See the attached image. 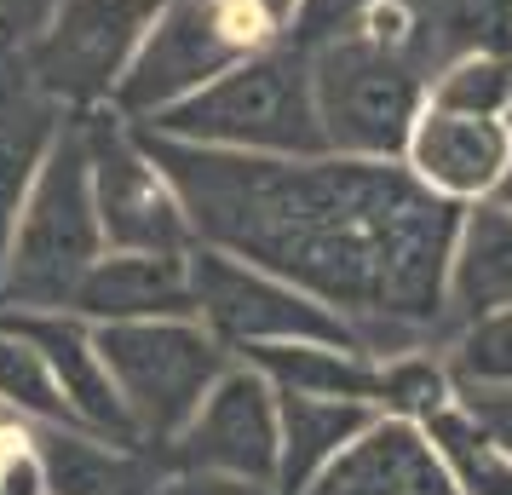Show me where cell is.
<instances>
[{"mask_svg":"<svg viewBox=\"0 0 512 495\" xmlns=\"http://www.w3.org/2000/svg\"><path fill=\"white\" fill-rule=\"evenodd\" d=\"M282 24H271L265 12L242 6V0H162L156 18L144 29L139 52L127 75L116 81L110 110L121 121H150L173 110L179 98L202 93L208 81L254 58L259 47H271Z\"/></svg>","mask_w":512,"mask_h":495,"instance_id":"4","label":"cell"},{"mask_svg":"<svg viewBox=\"0 0 512 495\" xmlns=\"http://www.w3.org/2000/svg\"><path fill=\"white\" fill-rule=\"evenodd\" d=\"M12 426H24V421H18V415H12V409L0 403V432H12Z\"/></svg>","mask_w":512,"mask_h":495,"instance_id":"31","label":"cell"},{"mask_svg":"<svg viewBox=\"0 0 512 495\" xmlns=\"http://www.w3.org/2000/svg\"><path fill=\"white\" fill-rule=\"evenodd\" d=\"M104 254L93 208V162H87V127H58L47 162L24 196L18 231L0 271V306L12 311H70L81 277Z\"/></svg>","mask_w":512,"mask_h":495,"instance_id":"3","label":"cell"},{"mask_svg":"<svg viewBox=\"0 0 512 495\" xmlns=\"http://www.w3.org/2000/svg\"><path fill=\"white\" fill-rule=\"evenodd\" d=\"M87 323H150V317H196L190 265L173 254H121L104 248L70 300Z\"/></svg>","mask_w":512,"mask_h":495,"instance_id":"16","label":"cell"},{"mask_svg":"<svg viewBox=\"0 0 512 495\" xmlns=\"http://www.w3.org/2000/svg\"><path fill=\"white\" fill-rule=\"evenodd\" d=\"M0 495H47L41 461L29 449V426H12L6 432V449H0Z\"/></svg>","mask_w":512,"mask_h":495,"instance_id":"27","label":"cell"},{"mask_svg":"<svg viewBox=\"0 0 512 495\" xmlns=\"http://www.w3.org/2000/svg\"><path fill=\"white\" fill-rule=\"evenodd\" d=\"M277 449V386L254 363H231L213 380L202 409L185 421V432L156 449V461L167 472H225V478L277 484Z\"/></svg>","mask_w":512,"mask_h":495,"instance_id":"10","label":"cell"},{"mask_svg":"<svg viewBox=\"0 0 512 495\" xmlns=\"http://www.w3.org/2000/svg\"><path fill=\"white\" fill-rule=\"evenodd\" d=\"M461 403L501 438V449L512 455V386H484V392H466Z\"/></svg>","mask_w":512,"mask_h":495,"instance_id":"29","label":"cell"},{"mask_svg":"<svg viewBox=\"0 0 512 495\" xmlns=\"http://www.w3.org/2000/svg\"><path fill=\"white\" fill-rule=\"evenodd\" d=\"M443 403H455V375H449L443 357H432L426 346L380 357V380H374V409H380V415L426 426Z\"/></svg>","mask_w":512,"mask_h":495,"instance_id":"22","label":"cell"},{"mask_svg":"<svg viewBox=\"0 0 512 495\" xmlns=\"http://www.w3.org/2000/svg\"><path fill=\"white\" fill-rule=\"evenodd\" d=\"M300 495H455V484L443 478L438 455L415 421L374 415L369 432L340 449V461H328Z\"/></svg>","mask_w":512,"mask_h":495,"instance_id":"13","label":"cell"},{"mask_svg":"<svg viewBox=\"0 0 512 495\" xmlns=\"http://www.w3.org/2000/svg\"><path fill=\"white\" fill-rule=\"evenodd\" d=\"M512 306V208L501 196L461 208L455 254H449V288H443V323H472Z\"/></svg>","mask_w":512,"mask_h":495,"instance_id":"17","label":"cell"},{"mask_svg":"<svg viewBox=\"0 0 512 495\" xmlns=\"http://www.w3.org/2000/svg\"><path fill=\"white\" fill-rule=\"evenodd\" d=\"M236 357L254 363L277 392H305V398L374 403V380H380V357H369L363 346H328V340H271Z\"/></svg>","mask_w":512,"mask_h":495,"instance_id":"19","label":"cell"},{"mask_svg":"<svg viewBox=\"0 0 512 495\" xmlns=\"http://www.w3.org/2000/svg\"><path fill=\"white\" fill-rule=\"evenodd\" d=\"M420 432L438 455L443 478L455 484V495H512V455L461 398L443 403Z\"/></svg>","mask_w":512,"mask_h":495,"instance_id":"21","label":"cell"},{"mask_svg":"<svg viewBox=\"0 0 512 495\" xmlns=\"http://www.w3.org/2000/svg\"><path fill=\"white\" fill-rule=\"evenodd\" d=\"M190 300H196V323L225 346V352H248V346H271V340H328V346H357V334L340 311L311 300L277 271L219 254V248H190Z\"/></svg>","mask_w":512,"mask_h":495,"instance_id":"7","label":"cell"},{"mask_svg":"<svg viewBox=\"0 0 512 495\" xmlns=\"http://www.w3.org/2000/svg\"><path fill=\"white\" fill-rule=\"evenodd\" d=\"M311 98L328 150L397 162L415 116L426 110V70L409 47H386L351 29L340 41L311 47Z\"/></svg>","mask_w":512,"mask_h":495,"instance_id":"5","label":"cell"},{"mask_svg":"<svg viewBox=\"0 0 512 495\" xmlns=\"http://www.w3.org/2000/svg\"><path fill=\"white\" fill-rule=\"evenodd\" d=\"M495 196H501V202L512 208V167H507V179H501V190H495Z\"/></svg>","mask_w":512,"mask_h":495,"instance_id":"32","label":"cell"},{"mask_svg":"<svg viewBox=\"0 0 512 495\" xmlns=\"http://www.w3.org/2000/svg\"><path fill=\"white\" fill-rule=\"evenodd\" d=\"M156 6L162 0H58L47 29L24 52L35 87L58 110H110Z\"/></svg>","mask_w":512,"mask_h":495,"instance_id":"8","label":"cell"},{"mask_svg":"<svg viewBox=\"0 0 512 495\" xmlns=\"http://www.w3.org/2000/svg\"><path fill=\"white\" fill-rule=\"evenodd\" d=\"M58 116L64 110L35 87L29 64L0 41V271H6V248H12V231H18L24 196L35 185L41 162H47L58 127H64Z\"/></svg>","mask_w":512,"mask_h":495,"instance_id":"14","label":"cell"},{"mask_svg":"<svg viewBox=\"0 0 512 495\" xmlns=\"http://www.w3.org/2000/svg\"><path fill=\"white\" fill-rule=\"evenodd\" d=\"M397 162L409 167L432 196L455 202V208L489 202L512 167V121L507 116H461V110L426 104L415 116V127H409V144H403Z\"/></svg>","mask_w":512,"mask_h":495,"instance_id":"11","label":"cell"},{"mask_svg":"<svg viewBox=\"0 0 512 495\" xmlns=\"http://www.w3.org/2000/svg\"><path fill=\"white\" fill-rule=\"evenodd\" d=\"M0 323L12 334H24L29 346L41 352V363L52 369L58 392L70 403V415L87 426V432H104V438H116V444H144L139 432H133V415H127V403H121L116 380L104 369V357H98V340H93V323H87V317H75V311H12V306H0Z\"/></svg>","mask_w":512,"mask_h":495,"instance_id":"12","label":"cell"},{"mask_svg":"<svg viewBox=\"0 0 512 495\" xmlns=\"http://www.w3.org/2000/svg\"><path fill=\"white\" fill-rule=\"evenodd\" d=\"M426 104L461 110V116H512V52H466L432 70Z\"/></svg>","mask_w":512,"mask_h":495,"instance_id":"24","label":"cell"},{"mask_svg":"<svg viewBox=\"0 0 512 495\" xmlns=\"http://www.w3.org/2000/svg\"><path fill=\"white\" fill-rule=\"evenodd\" d=\"M374 0H294V12H288V41L294 47H323V41H340L351 29L363 24V12H369Z\"/></svg>","mask_w":512,"mask_h":495,"instance_id":"26","label":"cell"},{"mask_svg":"<svg viewBox=\"0 0 512 495\" xmlns=\"http://www.w3.org/2000/svg\"><path fill=\"white\" fill-rule=\"evenodd\" d=\"M162 139L208 144V150H248V156H323V121L311 98V52L277 35L271 47L242 58L208 81L202 93L179 98L173 110L139 121Z\"/></svg>","mask_w":512,"mask_h":495,"instance_id":"2","label":"cell"},{"mask_svg":"<svg viewBox=\"0 0 512 495\" xmlns=\"http://www.w3.org/2000/svg\"><path fill=\"white\" fill-rule=\"evenodd\" d=\"M374 403L357 398H305V392H277V495H300L328 461H340V449H351L374 426Z\"/></svg>","mask_w":512,"mask_h":495,"instance_id":"18","label":"cell"},{"mask_svg":"<svg viewBox=\"0 0 512 495\" xmlns=\"http://www.w3.org/2000/svg\"><path fill=\"white\" fill-rule=\"evenodd\" d=\"M449 375L455 392H484V386H512V306L472 317L449 340Z\"/></svg>","mask_w":512,"mask_h":495,"instance_id":"25","label":"cell"},{"mask_svg":"<svg viewBox=\"0 0 512 495\" xmlns=\"http://www.w3.org/2000/svg\"><path fill=\"white\" fill-rule=\"evenodd\" d=\"M190 213L202 248L277 271L340 311L369 357L415 352L443 323L461 208L403 162L374 156H248L162 139L133 121Z\"/></svg>","mask_w":512,"mask_h":495,"instance_id":"1","label":"cell"},{"mask_svg":"<svg viewBox=\"0 0 512 495\" xmlns=\"http://www.w3.org/2000/svg\"><path fill=\"white\" fill-rule=\"evenodd\" d=\"M507 121H512V116H507Z\"/></svg>","mask_w":512,"mask_h":495,"instance_id":"33","label":"cell"},{"mask_svg":"<svg viewBox=\"0 0 512 495\" xmlns=\"http://www.w3.org/2000/svg\"><path fill=\"white\" fill-rule=\"evenodd\" d=\"M81 127H87L93 208H98L104 248L190 260V248H196L190 213H185V202H179L173 179L150 162V150L139 144L133 121H121L116 110H110V116H93V121H81Z\"/></svg>","mask_w":512,"mask_h":495,"instance_id":"9","label":"cell"},{"mask_svg":"<svg viewBox=\"0 0 512 495\" xmlns=\"http://www.w3.org/2000/svg\"><path fill=\"white\" fill-rule=\"evenodd\" d=\"M29 449L41 461L47 495H156L167 467L144 444H116L87 426H29Z\"/></svg>","mask_w":512,"mask_h":495,"instance_id":"15","label":"cell"},{"mask_svg":"<svg viewBox=\"0 0 512 495\" xmlns=\"http://www.w3.org/2000/svg\"><path fill=\"white\" fill-rule=\"evenodd\" d=\"M409 52L426 81L466 52H512V0H409Z\"/></svg>","mask_w":512,"mask_h":495,"instance_id":"20","label":"cell"},{"mask_svg":"<svg viewBox=\"0 0 512 495\" xmlns=\"http://www.w3.org/2000/svg\"><path fill=\"white\" fill-rule=\"evenodd\" d=\"M242 6H254V12H265L271 24L288 29V12H294V0H242Z\"/></svg>","mask_w":512,"mask_h":495,"instance_id":"30","label":"cell"},{"mask_svg":"<svg viewBox=\"0 0 512 495\" xmlns=\"http://www.w3.org/2000/svg\"><path fill=\"white\" fill-rule=\"evenodd\" d=\"M156 495H277V484L225 478V472H167Z\"/></svg>","mask_w":512,"mask_h":495,"instance_id":"28","label":"cell"},{"mask_svg":"<svg viewBox=\"0 0 512 495\" xmlns=\"http://www.w3.org/2000/svg\"><path fill=\"white\" fill-rule=\"evenodd\" d=\"M0 403L18 415L24 426H81L70 415V403L58 392L52 369L41 363V352L24 334H12L0 323Z\"/></svg>","mask_w":512,"mask_h":495,"instance_id":"23","label":"cell"},{"mask_svg":"<svg viewBox=\"0 0 512 495\" xmlns=\"http://www.w3.org/2000/svg\"><path fill=\"white\" fill-rule=\"evenodd\" d=\"M93 340H98V357H104L110 380H116L121 403H127V415H133V432L150 449L179 438L185 421L213 392V380L236 363L196 317L93 323Z\"/></svg>","mask_w":512,"mask_h":495,"instance_id":"6","label":"cell"}]
</instances>
